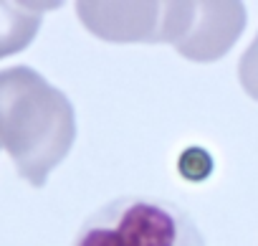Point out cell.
<instances>
[{"instance_id": "obj_1", "label": "cell", "mask_w": 258, "mask_h": 246, "mask_svg": "<svg viewBox=\"0 0 258 246\" xmlns=\"http://www.w3.org/2000/svg\"><path fill=\"white\" fill-rule=\"evenodd\" d=\"M71 246H208L187 208L157 195H119L96 208Z\"/></svg>"}, {"instance_id": "obj_2", "label": "cell", "mask_w": 258, "mask_h": 246, "mask_svg": "<svg viewBox=\"0 0 258 246\" xmlns=\"http://www.w3.org/2000/svg\"><path fill=\"white\" fill-rule=\"evenodd\" d=\"M245 84L248 89L258 96V46L250 51L248 61H245Z\"/></svg>"}]
</instances>
